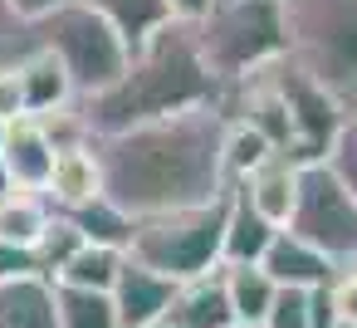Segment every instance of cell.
Instances as JSON below:
<instances>
[{"instance_id":"cell-15","label":"cell","mask_w":357,"mask_h":328,"mask_svg":"<svg viewBox=\"0 0 357 328\" xmlns=\"http://www.w3.org/2000/svg\"><path fill=\"white\" fill-rule=\"evenodd\" d=\"M167 318L176 328H235V313H230V299H225V274L211 269V274H196V279L176 284Z\"/></svg>"},{"instance_id":"cell-31","label":"cell","mask_w":357,"mask_h":328,"mask_svg":"<svg viewBox=\"0 0 357 328\" xmlns=\"http://www.w3.org/2000/svg\"><path fill=\"white\" fill-rule=\"evenodd\" d=\"M15 118H25V89L15 64H6L0 69V123H15Z\"/></svg>"},{"instance_id":"cell-9","label":"cell","mask_w":357,"mask_h":328,"mask_svg":"<svg viewBox=\"0 0 357 328\" xmlns=\"http://www.w3.org/2000/svg\"><path fill=\"white\" fill-rule=\"evenodd\" d=\"M54 133H50V123L45 118H15L10 128H6V142H0V162H6V172H10V181H15V191H40L45 196V181H50V172H54Z\"/></svg>"},{"instance_id":"cell-22","label":"cell","mask_w":357,"mask_h":328,"mask_svg":"<svg viewBox=\"0 0 357 328\" xmlns=\"http://www.w3.org/2000/svg\"><path fill=\"white\" fill-rule=\"evenodd\" d=\"M54 318L59 328H118L113 294L74 289V284H54Z\"/></svg>"},{"instance_id":"cell-32","label":"cell","mask_w":357,"mask_h":328,"mask_svg":"<svg viewBox=\"0 0 357 328\" xmlns=\"http://www.w3.org/2000/svg\"><path fill=\"white\" fill-rule=\"evenodd\" d=\"M10 6V15L15 20H25V25H35V20H45L50 10H59V6H69V0H6Z\"/></svg>"},{"instance_id":"cell-26","label":"cell","mask_w":357,"mask_h":328,"mask_svg":"<svg viewBox=\"0 0 357 328\" xmlns=\"http://www.w3.org/2000/svg\"><path fill=\"white\" fill-rule=\"evenodd\" d=\"M328 172L342 181V191L357 201V113H347L342 118V128H337V137H333V147H328Z\"/></svg>"},{"instance_id":"cell-11","label":"cell","mask_w":357,"mask_h":328,"mask_svg":"<svg viewBox=\"0 0 357 328\" xmlns=\"http://www.w3.org/2000/svg\"><path fill=\"white\" fill-rule=\"evenodd\" d=\"M259 269H264L279 289H323V284H333V274H337V264H333L323 250H313L308 240H298L294 230H279V235L269 240Z\"/></svg>"},{"instance_id":"cell-25","label":"cell","mask_w":357,"mask_h":328,"mask_svg":"<svg viewBox=\"0 0 357 328\" xmlns=\"http://www.w3.org/2000/svg\"><path fill=\"white\" fill-rule=\"evenodd\" d=\"M79 245H84V235L74 230V221L64 216V211H54V221L45 225V235L35 240V260H40V274L45 279H54L74 255H79Z\"/></svg>"},{"instance_id":"cell-19","label":"cell","mask_w":357,"mask_h":328,"mask_svg":"<svg viewBox=\"0 0 357 328\" xmlns=\"http://www.w3.org/2000/svg\"><path fill=\"white\" fill-rule=\"evenodd\" d=\"M220 274H225V299H230L235 328H264L279 284L259 264H220Z\"/></svg>"},{"instance_id":"cell-2","label":"cell","mask_w":357,"mask_h":328,"mask_svg":"<svg viewBox=\"0 0 357 328\" xmlns=\"http://www.w3.org/2000/svg\"><path fill=\"white\" fill-rule=\"evenodd\" d=\"M220 103V84L211 79L201 45H196V25L172 20L162 35H152L142 50H132L123 79L84 103H74L79 123L89 137H113L186 108H211Z\"/></svg>"},{"instance_id":"cell-21","label":"cell","mask_w":357,"mask_h":328,"mask_svg":"<svg viewBox=\"0 0 357 328\" xmlns=\"http://www.w3.org/2000/svg\"><path fill=\"white\" fill-rule=\"evenodd\" d=\"M54 221V206L40 191H15L10 201H0V240L35 250V240L45 235V225Z\"/></svg>"},{"instance_id":"cell-34","label":"cell","mask_w":357,"mask_h":328,"mask_svg":"<svg viewBox=\"0 0 357 328\" xmlns=\"http://www.w3.org/2000/svg\"><path fill=\"white\" fill-rule=\"evenodd\" d=\"M15 196V181H10V172H6V162H0V201H10Z\"/></svg>"},{"instance_id":"cell-37","label":"cell","mask_w":357,"mask_h":328,"mask_svg":"<svg viewBox=\"0 0 357 328\" xmlns=\"http://www.w3.org/2000/svg\"><path fill=\"white\" fill-rule=\"evenodd\" d=\"M6 128H10V123H0V142H6Z\"/></svg>"},{"instance_id":"cell-35","label":"cell","mask_w":357,"mask_h":328,"mask_svg":"<svg viewBox=\"0 0 357 328\" xmlns=\"http://www.w3.org/2000/svg\"><path fill=\"white\" fill-rule=\"evenodd\" d=\"M147 328H176V323H172V318H157V323H147Z\"/></svg>"},{"instance_id":"cell-7","label":"cell","mask_w":357,"mask_h":328,"mask_svg":"<svg viewBox=\"0 0 357 328\" xmlns=\"http://www.w3.org/2000/svg\"><path fill=\"white\" fill-rule=\"evenodd\" d=\"M284 230H294L298 240L323 250L337 269L357 264V201L342 191V181L328 172V162L298 167V201H294V216Z\"/></svg>"},{"instance_id":"cell-4","label":"cell","mask_w":357,"mask_h":328,"mask_svg":"<svg viewBox=\"0 0 357 328\" xmlns=\"http://www.w3.org/2000/svg\"><path fill=\"white\" fill-rule=\"evenodd\" d=\"M289 59L357 113V0H284Z\"/></svg>"},{"instance_id":"cell-28","label":"cell","mask_w":357,"mask_h":328,"mask_svg":"<svg viewBox=\"0 0 357 328\" xmlns=\"http://www.w3.org/2000/svg\"><path fill=\"white\" fill-rule=\"evenodd\" d=\"M30 50H40V40H35V25L15 20V15H10V6L0 0V69H6V64H20Z\"/></svg>"},{"instance_id":"cell-23","label":"cell","mask_w":357,"mask_h":328,"mask_svg":"<svg viewBox=\"0 0 357 328\" xmlns=\"http://www.w3.org/2000/svg\"><path fill=\"white\" fill-rule=\"evenodd\" d=\"M64 216L74 221V230H79L89 245L128 250V240H132V216H123L108 196H98V201H89V206H79V211H64Z\"/></svg>"},{"instance_id":"cell-20","label":"cell","mask_w":357,"mask_h":328,"mask_svg":"<svg viewBox=\"0 0 357 328\" xmlns=\"http://www.w3.org/2000/svg\"><path fill=\"white\" fill-rule=\"evenodd\" d=\"M123 250H113V245H79V255L54 274V284H74V289H98V294H113V284H118V269H123Z\"/></svg>"},{"instance_id":"cell-30","label":"cell","mask_w":357,"mask_h":328,"mask_svg":"<svg viewBox=\"0 0 357 328\" xmlns=\"http://www.w3.org/2000/svg\"><path fill=\"white\" fill-rule=\"evenodd\" d=\"M328 294H333V313H337V318H352V323H357V264H342V269L333 274Z\"/></svg>"},{"instance_id":"cell-1","label":"cell","mask_w":357,"mask_h":328,"mask_svg":"<svg viewBox=\"0 0 357 328\" xmlns=\"http://www.w3.org/2000/svg\"><path fill=\"white\" fill-rule=\"evenodd\" d=\"M93 142L103 162V196L132 221L167 216L181 206H206L230 191L220 162V142H225L220 103L186 108Z\"/></svg>"},{"instance_id":"cell-24","label":"cell","mask_w":357,"mask_h":328,"mask_svg":"<svg viewBox=\"0 0 357 328\" xmlns=\"http://www.w3.org/2000/svg\"><path fill=\"white\" fill-rule=\"evenodd\" d=\"M274 147L255 133V128H245V123H230L225 118V142H220V162H225V181L235 186V181H245L264 157H269Z\"/></svg>"},{"instance_id":"cell-18","label":"cell","mask_w":357,"mask_h":328,"mask_svg":"<svg viewBox=\"0 0 357 328\" xmlns=\"http://www.w3.org/2000/svg\"><path fill=\"white\" fill-rule=\"evenodd\" d=\"M0 328H59L54 318V279L30 274L0 284Z\"/></svg>"},{"instance_id":"cell-6","label":"cell","mask_w":357,"mask_h":328,"mask_svg":"<svg viewBox=\"0 0 357 328\" xmlns=\"http://www.w3.org/2000/svg\"><path fill=\"white\" fill-rule=\"evenodd\" d=\"M35 40H40V50H50L64 64L79 103L103 94V89H113L123 79L128 59H132L128 45L103 25V15H93L84 6V0H69V6L50 10L45 20H35Z\"/></svg>"},{"instance_id":"cell-27","label":"cell","mask_w":357,"mask_h":328,"mask_svg":"<svg viewBox=\"0 0 357 328\" xmlns=\"http://www.w3.org/2000/svg\"><path fill=\"white\" fill-rule=\"evenodd\" d=\"M264 328H313V289H279Z\"/></svg>"},{"instance_id":"cell-14","label":"cell","mask_w":357,"mask_h":328,"mask_svg":"<svg viewBox=\"0 0 357 328\" xmlns=\"http://www.w3.org/2000/svg\"><path fill=\"white\" fill-rule=\"evenodd\" d=\"M20 89H25V113L30 118H54V113H69L79 98H74V84L64 74V64L50 54V50H30L20 64Z\"/></svg>"},{"instance_id":"cell-17","label":"cell","mask_w":357,"mask_h":328,"mask_svg":"<svg viewBox=\"0 0 357 328\" xmlns=\"http://www.w3.org/2000/svg\"><path fill=\"white\" fill-rule=\"evenodd\" d=\"M84 6H89L93 15H103V25L128 45V54L142 50L152 35H162V30L176 20L172 0H84Z\"/></svg>"},{"instance_id":"cell-33","label":"cell","mask_w":357,"mask_h":328,"mask_svg":"<svg viewBox=\"0 0 357 328\" xmlns=\"http://www.w3.org/2000/svg\"><path fill=\"white\" fill-rule=\"evenodd\" d=\"M172 10H176V20H186V25H196L206 10H211V0H172Z\"/></svg>"},{"instance_id":"cell-29","label":"cell","mask_w":357,"mask_h":328,"mask_svg":"<svg viewBox=\"0 0 357 328\" xmlns=\"http://www.w3.org/2000/svg\"><path fill=\"white\" fill-rule=\"evenodd\" d=\"M30 274H40V260H35V250H25V245H10V240H0V284H10V279H30Z\"/></svg>"},{"instance_id":"cell-36","label":"cell","mask_w":357,"mask_h":328,"mask_svg":"<svg viewBox=\"0 0 357 328\" xmlns=\"http://www.w3.org/2000/svg\"><path fill=\"white\" fill-rule=\"evenodd\" d=\"M333 328H357V323H352V318H337V323H333Z\"/></svg>"},{"instance_id":"cell-12","label":"cell","mask_w":357,"mask_h":328,"mask_svg":"<svg viewBox=\"0 0 357 328\" xmlns=\"http://www.w3.org/2000/svg\"><path fill=\"white\" fill-rule=\"evenodd\" d=\"M240 191H245V201L269 221V225H289V216H294V201H298V162L289 157V152H269L245 181H235Z\"/></svg>"},{"instance_id":"cell-10","label":"cell","mask_w":357,"mask_h":328,"mask_svg":"<svg viewBox=\"0 0 357 328\" xmlns=\"http://www.w3.org/2000/svg\"><path fill=\"white\" fill-rule=\"evenodd\" d=\"M103 196V162H98V142L93 137H79V142H64L54 152V172L45 181V201L54 211H79L89 201Z\"/></svg>"},{"instance_id":"cell-16","label":"cell","mask_w":357,"mask_h":328,"mask_svg":"<svg viewBox=\"0 0 357 328\" xmlns=\"http://www.w3.org/2000/svg\"><path fill=\"white\" fill-rule=\"evenodd\" d=\"M279 235V225H269L240 186L225 191V245H220V264H259L269 240Z\"/></svg>"},{"instance_id":"cell-3","label":"cell","mask_w":357,"mask_h":328,"mask_svg":"<svg viewBox=\"0 0 357 328\" xmlns=\"http://www.w3.org/2000/svg\"><path fill=\"white\" fill-rule=\"evenodd\" d=\"M196 45L211 79L230 89L289 54V10L284 0H211L196 20Z\"/></svg>"},{"instance_id":"cell-8","label":"cell","mask_w":357,"mask_h":328,"mask_svg":"<svg viewBox=\"0 0 357 328\" xmlns=\"http://www.w3.org/2000/svg\"><path fill=\"white\" fill-rule=\"evenodd\" d=\"M269 79H274L279 98H284V108H289V128H294L289 157H294L298 167L323 162L328 147H333V137H337V128H342V118H347V108H342L318 79H308L289 54L269 64Z\"/></svg>"},{"instance_id":"cell-5","label":"cell","mask_w":357,"mask_h":328,"mask_svg":"<svg viewBox=\"0 0 357 328\" xmlns=\"http://www.w3.org/2000/svg\"><path fill=\"white\" fill-rule=\"evenodd\" d=\"M220 245H225V196L132 221V240L123 255L172 284H186L196 274L220 269Z\"/></svg>"},{"instance_id":"cell-13","label":"cell","mask_w":357,"mask_h":328,"mask_svg":"<svg viewBox=\"0 0 357 328\" xmlns=\"http://www.w3.org/2000/svg\"><path fill=\"white\" fill-rule=\"evenodd\" d=\"M172 294H176V284H172V279H162V274H152V269H142V264L123 260V269H118V284H113L118 328H147V323L167 318V308H172Z\"/></svg>"}]
</instances>
